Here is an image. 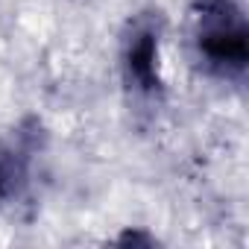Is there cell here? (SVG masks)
<instances>
[{
	"label": "cell",
	"mask_w": 249,
	"mask_h": 249,
	"mask_svg": "<svg viewBox=\"0 0 249 249\" xmlns=\"http://www.w3.org/2000/svg\"><path fill=\"white\" fill-rule=\"evenodd\" d=\"M191 53L217 82L240 85L249 71V24L243 0H191Z\"/></svg>",
	"instance_id": "obj_1"
},
{
	"label": "cell",
	"mask_w": 249,
	"mask_h": 249,
	"mask_svg": "<svg viewBox=\"0 0 249 249\" xmlns=\"http://www.w3.org/2000/svg\"><path fill=\"white\" fill-rule=\"evenodd\" d=\"M120 79L141 100H159L164 94L159 18L141 15L129 24L126 36L120 41Z\"/></svg>",
	"instance_id": "obj_2"
},
{
	"label": "cell",
	"mask_w": 249,
	"mask_h": 249,
	"mask_svg": "<svg viewBox=\"0 0 249 249\" xmlns=\"http://www.w3.org/2000/svg\"><path fill=\"white\" fill-rule=\"evenodd\" d=\"M38 153H41L38 120H24L6 138H0V205H15L30 194Z\"/></svg>",
	"instance_id": "obj_3"
}]
</instances>
